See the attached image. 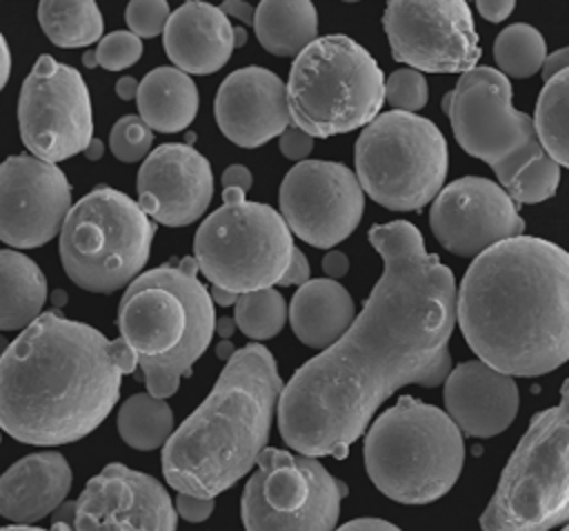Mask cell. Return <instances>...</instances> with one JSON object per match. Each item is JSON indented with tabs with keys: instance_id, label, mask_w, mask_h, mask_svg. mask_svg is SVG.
Instances as JSON below:
<instances>
[{
	"instance_id": "cell-44",
	"label": "cell",
	"mask_w": 569,
	"mask_h": 531,
	"mask_svg": "<svg viewBox=\"0 0 569 531\" xmlns=\"http://www.w3.org/2000/svg\"><path fill=\"white\" fill-rule=\"evenodd\" d=\"M565 69H569V47H560V49L547 53L540 73H542V80L547 82L549 78H553L556 73L565 71Z\"/></svg>"
},
{
	"instance_id": "cell-15",
	"label": "cell",
	"mask_w": 569,
	"mask_h": 531,
	"mask_svg": "<svg viewBox=\"0 0 569 531\" xmlns=\"http://www.w3.org/2000/svg\"><path fill=\"white\" fill-rule=\"evenodd\" d=\"M382 27L393 60L427 73H465L482 56L467 0H389Z\"/></svg>"
},
{
	"instance_id": "cell-41",
	"label": "cell",
	"mask_w": 569,
	"mask_h": 531,
	"mask_svg": "<svg viewBox=\"0 0 569 531\" xmlns=\"http://www.w3.org/2000/svg\"><path fill=\"white\" fill-rule=\"evenodd\" d=\"M309 280V262H307V258H305V253L296 247L293 249V253H291V260H289V267H287V271H284V275H282V280L278 282V284H282V287H291V284H305Z\"/></svg>"
},
{
	"instance_id": "cell-47",
	"label": "cell",
	"mask_w": 569,
	"mask_h": 531,
	"mask_svg": "<svg viewBox=\"0 0 569 531\" xmlns=\"http://www.w3.org/2000/svg\"><path fill=\"white\" fill-rule=\"evenodd\" d=\"M220 9L224 11L227 18H236V20H240L244 24H253L256 9L249 2H244V0H224L220 4Z\"/></svg>"
},
{
	"instance_id": "cell-50",
	"label": "cell",
	"mask_w": 569,
	"mask_h": 531,
	"mask_svg": "<svg viewBox=\"0 0 569 531\" xmlns=\"http://www.w3.org/2000/svg\"><path fill=\"white\" fill-rule=\"evenodd\" d=\"M209 295H211V300H213L216 304H220V307L236 304V302H238V298H240V293L229 291V289H222V287H216V284L209 289Z\"/></svg>"
},
{
	"instance_id": "cell-4",
	"label": "cell",
	"mask_w": 569,
	"mask_h": 531,
	"mask_svg": "<svg viewBox=\"0 0 569 531\" xmlns=\"http://www.w3.org/2000/svg\"><path fill=\"white\" fill-rule=\"evenodd\" d=\"M276 358L258 342L242 347L211 393L162 447V473L178 493L216 498L258 464L282 393Z\"/></svg>"
},
{
	"instance_id": "cell-57",
	"label": "cell",
	"mask_w": 569,
	"mask_h": 531,
	"mask_svg": "<svg viewBox=\"0 0 569 531\" xmlns=\"http://www.w3.org/2000/svg\"><path fill=\"white\" fill-rule=\"evenodd\" d=\"M7 347H9V342H7V340L0 335V355L7 351Z\"/></svg>"
},
{
	"instance_id": "cell-35",
	"label": "cell",
	"mask_w": 569,
	"mask_h": 531,
	"mask_svg": "<svg viewBox=\"0 0 569 531\" xmlns=\"http://www.w3.org/2000/svg\"><path fill=\"white\" fill-rule=\"evenodd\" d=\"M385 100L396 111H420L429 100V84L422 71L413 67H402L385 78Z\"/></svg>"
},
{
	"instance_id": "cell-24",
	"label": "cell",
	"mask_w": 569,
	"mask_h": 531,
	"mask_svg": "<svg viewBox=\"0 0 569 531\" xmlns=\"http://www.w3.org/2000/svg\"><path fill=\"white\" fill-rule=\"evenodd\" d=\"M71 489V469L56 451L31 453L0 475V515L31 524L51 515Z\"/></svg>"
},
{
	"instance_id": "cell-3",
	"label": "cell",
	"mask_w": 569,
	"mask_h": 531,
	"mask_svg": "<svg viewBox=\"0 0 569 531\" xmlns=\"http://www.w3.org/2000/svg\"><path fill=\"white\" fill-rule=\"evenodd\" d=\"M471 351L507 375H542L569 360V253L533 236L473 258L456 295Z\"/></svg>"
},
{
	"instance_id": "cell-9",
	"label": "cell",
	"mask_w": 569,
	"mask_h": 531,
	"mask_svg": "<svg viewBox=\"0 0 569 531\" xmlns=\"http://www.w3.org/2000/svg\"><path fill=\"white\" fill-rule=\"evenodd\" d=\"M569 524V378L560 402L536 413L480 515L482 531H549Z\"/></svg>"
},
{
	"instance_id": "cell-53",
	"label": "cell",
	"mask_w": 569,
	"mask_h": 531,
	"mask_svg": "<svg viewBox=\"0 0 569 531\" xmlns=\"http://www.w3.org/2000/svg\"><path fill=\"white\" fill-rule=\"evenodd\" d=\"M233 353H236V351H233V347H231V342H229V340H222V342L218 344V358L229 360Z\"/></svg>"
},
{
	"instance_id": "cell-18",
	"label": "cell",
	"mask_w": 569,
	"mask_h": 531,
	"mask_svg": "<svg viewBox=\"0 0 569 531\" xmlns=\"http://www.w3.org/2000/svg\"><path fill=\"white\" fill-rule=\"evenodd\" d=\"M429 222L436 240L460 258H476L525 231L518 202L498 182L480 176H465L440 189Z\"/></svg>"
},
{
	"instance_id": "cell-16",
	"label": "cell",
	"mask_w": 569,
	"mask_h": 531,
	"mask_svg": "<svg viewBox=\"0 0 569 531\" xmlns=\"http://www.w3.org/2000/svg\"><path fill=\"white\" fill-rule=\"evenodd\" d=\"M365 191L358 176L329 160L296 162L280 184V216L291 233L318 249H331L360 224Z\"/></svg>"
},
{
	"instance_id": "cell-7",
	"label": "cell",
	"mask_w": 569,
	"mask_h": 531,
	"mask_svg": "<svg viewBox=\"0 0 569 531\" xmlns=\"http://www.w3.org/2000/svg\"><path fill=\"white\" fill-rule=\"evenodd\" d=\"M362 455L378 491L402 504H427L456 484L465 442L449 413L402 395L367 429Z\"/></svg>"
},
{
	"instance_id": "cell-19",
	"label": "cell",
	"mask_w": 569,
	"mask_h": 531,
	"mask_svg": "<svg viewBox=\"0 0 569 531\" xmlns=\"http://www.w3.org/2000/svg\"><path fill=\"white\" fill-rule=\"evenodd\" d=\"M176 522L167 489L120 462L93 475L76 500V531H176Z\"/></svg>"
},
{
	"instance_id": "cell-28",
	"label": "cell",
	"mask_w": 569,
	"mask_h": 531,
	"mask_svg": "<svg viewBox=\"0 0 569 531\" xmlns=\"http://www.w3.org/2000/svg\"><path fill=\"white\" fill-rule=\"evenodd\" d=\"M253 31L264 51L298 56L318 36V13L311 0H260Z\"/></svg>"
},
{
	"instance_id": "cell-20",
	"label": "cell",
	"mask_w": 569,
	"mask_h": 531,
	"mask_svg": "<svg viewBox=\"0 0 569 531\" xmlns=\"http://www.w3.org/2000/svg\"><path fill=\"white\" fill-rule=\"evenodd\" d=\"M138 204L160 224L187 227L202 218L213 198L209 160L191 144H160L138 171Z\"/></svg>"
},
{
	"instance_id": "cell-37",
	"label": "cell",
	"mask_w": 569,
	"mask_h": 531,
	"mask_svg": "<svg viewBox=\"0 0 569 531\" xmlns=\"http://www.w3.org/2000/svg\"><path fill=\"white\" fill-rule=\"evenodd\" d=\"M169 2L167 0H129L124 20L129 31L138 38H156L164 31L169 20Z\"/></svg>"
},
{
	"instance_id": "cell-6",
	"label": "cell",
	"mask_w": 569,
	"mask_h": 531,
	"mask_svg": "<svg viewBox=\"0 0 569 531\" xmlns=\"http://www.w3.org/2000/svg\"><path fill=\"white\" fill-rule=\"evenodd\" d=\"M442 111L456 142L487 162L518 204L556 193L560 164L542 149L533 118L511 104V82L502 71L476 64L460 73L456 89L442 98Z\"/></svg>"
},
{
	"instance_id": "cell-54",
	"label": "cell",
	"mask_w": 569,
	"mask_h": 531,
	"mask_svg": "<svg viewBox=\"0 0 569 531\" xmlns=\"http://www.w3.org/2000/svg\"><path fill=\"white\" fill-rule=\"evenodd\" d=\"M244 42H247V33H244V29L233 27V47L238 49V47H242Z\"/></svg>"
},
{
	"instance_id": "cell-5",
	"label": "cell",
	"mask_w": 569,
	"mask_h": 531,
	"mask_svg": "<svg viewBox=\"0 0 569 531\" xmlns=\"http://www.w3.org/2000/svg\"><path fill=\"white\" fill-rule=\"evenodd\" d=\"M196 258L140 273L118 307L120 338L136 351L147 391L169 398L204 353L216 331L209 289L196 278Z\"/></svg>"
},
{
	"instance_id": "cell-27",
	"label": "cell",
	"mask_w": 569,
	"mask_h": 531,
	"mask_svg": "<svg viewBox=\"0 0 569 531\" xmlns=\"http://www.w3.org/2000/svg\"><path fill=\"white\" fill-rule=\"evenodd\" d=\"M47 278L20 251L0 249V331L27 329L44 309Z\"/></svg>"
},
{
	"instance_id": "cell-29",
	"label": "cell",
	"mask_w": 569,
	"mask_h": 531,
	"mask_svg": "<svg viewBox=\"0 0 569 531\" xmlns=\"http://www.w3.org/2000/svg\"><path fill=\"white\" fill-rule=\"evenodd\" d=\"M38 22L44 36L62 49L89 47L102 38L104 29L96 0H40Z\"/></svg>"
},
{
	"instance_id": "cell-1",
	"label": "cell",
	"mask_w": 569,
	"mask_h": 531,
	"mask_svg": "<svg viewBox=\"0 0 569 531\" xmlns=\"http://www.w3.org/2000/svg\"><path fill=\"white\" fill-rule=\"evenodd\" d=\"M369 242L385 267L362 311L280 393V435L302 455L347 458L393 391L438 387L451 371L458 295L451 269L407 220L373 224Z\"/></svg>"
},
{
	"instance_id": "cell-8",
	"label": "cell",
	"mask_w": 569,
	"mask_h": 531,
	"mask_svg": "<svg viewBox=\"0 0 569 531\" xmlns=\"http://www.w3.org/2000/svg\"><path fill=\"white\" fill-rule=\"evenodd\" d=\"M385 102V76L373 56L342 33L307 44L289 69L287 104L291 124L313 138L367 127Z\"/></svg>"
},
{
	"instance_id": "cell-10",
	"label": "cell",
	"mask_w": 569,
	"mask_h": 531,
	"mask_svg": "<svg viewBox=\"0 0 569 531\" xmlns=\"http://www.w3.org/2000/svg\"><path fill=\"white\" fill-rule=\"evenodd\" d=\"M153 233L156 224L133 198L93 189L69 209L58 233L64 273L91 293L129 287L149 260Z\"/></svg>"
},
{
	"instance_id": "cell-49",
	"label": "cell",
	"mask_w": 569,
	"mask_h": 531,
	"mask_svg": "<svg viewBox=\"0 0 569 531\" xmlns=\"http://www.w3.org/2000/svg\"><path fill=\"white\" fill-rule=\"evenodd\" d=\"M138 87H140V82H138L136 78L122 76V78H118V82H116V93H118L120 100H133V98L138 96Z\"/></svg>"
},
{
	"instance_id": "cell-39",
	"label": "cell",
	"mask_w": 569,
	"mask_h": 531,
	"mask_svg": "<svg viewBox=\"0 0 569 531\" xmlns=\"http://www.w3.org/2000/svg\"><path fill=\"white\" fill-rule=\"evenodd\" d=\"M216 509L213 498H198L191 493H178L176 498V511L187 522H204Z\"/></svg>"
},
{
	"instance_id": "cell-56",
	"label": "cell",
	"mask_w": 569,
	"mask_h": 531,
	"mask_svg": "<svg viewBox=\"0 0 569 531\" xmlns=\"http://www.w3.org/2000/svg\"><path fill=\"white\" fill-rule=\"evenodd\" d=\"M64 300H67V295L60 293V291H56V304H64Z\"/></svg>"
},
{
	"instance_id": "cell-42",
	"label": "cell",
	"mask_w": 569,
	"mask_h": 531,
	"mask_svg": "<svg viewBox=\"0 0 569 531\" xmlns=\"http://www.w3.org/2000/svg\"><path fill=\"white\" fill-rule=\"evenodd\" d=\"M478 13L489 22H502L511 16L516 0H473Z\"/></svg>"
},
{
	"instance_id": "cell-38",
	"label": "cell",
	"mask_w": 569,
	"mask_h": 531,
	"mask_svg": "<svg viewBox=\"0 0 569 531\" xmlns=\"http://www.w3.org/2000/svg\"><path fill=\"white\" fill-rule=\"evenodd\" d=\"M278 147H280V153H282L284 158L302 162V160L309 158V153H311V149H313V136H309L307 131H302V129L296 127V124H289V127L280 133Z\"/></svg>"
},
{
	"instance_id": "cell-40",
	"label": "cell",
	"mask_w": 569,
	"mask_h": 531,
	"mask_svg": "<svg viewBox=\"0 0 569 531\" xmlns=\"http://www.w3.org/2000/svg\"><path fill=\"white\" fill-rule=\"evenodd\" d=\"M53 522L51 529H40V527H31V524H9V527H0V531H76V502H62L56 511H53Z\"/></svg>"
},
{
	"instance_id": "cell-12",
	"label": "cell",
	"mask_w": 569,
	"mask_h": 531,
	"mask_svg": "<svg viewBox=\"0 0 569 531\" xmlns=\"http://www.w3.org/2000/svg\"><path fill=\"white\" fill-rule=\"evenodd\" d=\"M296 244L284 218L262 202H222L196 231L193 258L204 278L249 293L278 284Z\"/></svg>"
},
{
	"instance_id": "cell-30",
	"label": "cell",
	"mask_w": 569,
	"mask_h": 531,
	"mask_svg": "<svg viewBox=\"0 0 569 531\" xmlns=\"http://www.w3.org/2000/svg\"><path fill=\"white\" fill-rule=\"evenodd\" d=\"M118 431L120 438L138 449V451H153L164 447L171 438L173 429V413L164 398H156L151 393H136L118 411Z\"/></svg>"
},
{
	"instance_id": "cell-23",
	"label": "cell",
	"mask_w": 569,
	"mask_h": 531,
	"mask_svg": "<svg viewBox=\"0 0 569 531\" xmlns=\"http://www.w3.org/2000/svg\"><path fill=\"white\" fill-rule=\"evenodd\" d=\"M162 42L173 67L196 76L220 71L236 49L233 27L224 11L202 0H187L171 11Z\"/></svg>"
},
{
	"instance_id": "cell-22",
	"label": "cell",
	"mask_w": 569,
	"mask_h": 531,
	"mask_svg": "<svg viewBox=\"0 0 569 531\" xmlns=\"http://www.w3.org/2000/svg\"><path fill=\"white\" fill-rule=\"evenodd\" d=\"M445 407L462 433L491 438L502 433L518 413V387L482 360H469L449 371L445 380Z\"/></svg>"
},
{
	"instance_id": "cell-11",
	"label": "cell",
	"mask_w": 569,
	"mask_h": 531,
	"mask_svg": "<svg viewBox=\"0 0 569 531\" xmlns=\"http://www.w3.org/2000/svg\"><path fill=\"white\" fill-rule=\"evenodd\" d=\"M362 191L391 211H418L447 178L449 151L440 129L409 111H387L362 127L356 149Z\"/></svg>"
},
{
	"instance_id": "cell-48",
	"label": "cell",
	"mask_w": 569,
	"mask_h": 531,
	"mask_svg": "<svg viewBox=\"0 0 569 531\" xmlns=\"http://www.w3.org/2000/svg\"><path fill=\"white\" fill-rule=\"evenodd\" d=\"M9 76H11V51L4 36L0 33V91L4 89Z\"/></svg>"
},
{
	"instance_id": "cell-55",
	"label": "cell",
	"mask_w": 569,
	"mask_h": 531,
	"mask_svg": "<svg viewBox=\"0 0 569 531\" xmlns=\"http://www.w3.org/2000/svg\"><path fill=\"white\" fill-rule=\"evenodd\" d=\"M82 62H84V67H89V69L98 67V56H96V51H84Z\"/></svg>"
},
{
	"instance_id": "cell-21",
	"label": "cell",
	"mask_w": 569,
	"mask_h": 531,
	"mask_svg": "<svg viewBox=\"0 0 569 531\" xmlns=\"http://www.w3.org/2000/svg\"><path fill=\"white\" fill-rule=\"evenodd\" d=\"M216 122L227 140L238 147H262L289 124L287 84L264 67L231 71L218 87Z\"/></svg>"
},
{
	"instance_id": "cell-33",
	"label": "cell",
	"mask_w": 569,
	"mask_h": 531,
	"mask_svg": "<svg viewBox=\"0 0 569 531\" xmlns=\"http://www.w3.org/2000/svg\"><path fill=\"white\" fill-rule=\"evenodd\" d=\"M284 298L273 289H258L240 293L236 302V324L251 340H269L282 331L287 320Z\"/></svg>"
},
{
	"instance_id": "cell-58",
	"label": "cell",
	"mask_w": 569,
	"mask_h": 531,
	"mask_svg": "<svg viewBox=\"0 0 569 531\" xmlns=\"http://www.w3.org/2000/svg\"><path fill=\"white\" fill-rule=\"evenodd\" d=\"M342 2H360V0H342Z\"/></svg>"
},
{
	"instance_id": "cell-25",
	"label": "cell",
	"mask_w": 569,
	"mask_h": 531,
	"mask_svg": "<svg viewBox=\"0 0 569 531\" xmlns=\"http://www.w3.org/2000/svg\"><path fill=\"white\" fill-rule=\"evenodd\" d=\"M356 307L349 291L331 278H313L298 287L289 304L296 338L311 349H327L351 327Z\"/></svg>"
},
{
	"instance_id": "cell-45",
	"label": "cell",
	"mask_w": 569,
	"mask_h": 531,
	"mask_svg": "<svg viewBox=\"0 0 569 531\" xmlns=\"http://www.w3.org/2000/svg\"><path fill=\"white\" fill-rule=\"evenodd\" d=\"M333 531H402V529H398L396 524L380 520V518H356Z\"/></svg>"
},
{
	"instance_id": "cell-2",
	"label": "cell",
	"mask_w": 569,
	"mask_h": 531,
	"mask_svg": "<svg viewBox=\"0 0 569 531\" xmlns=\"http://www.w3.org/2000/svg\"><path fill=\"white\" fill-rule=\"evenodd\" d=\"M136 367L122 338L44 311L0 355V429L36 447L76 442L104 422Z\"/></svg>"
},
{
	"instance_id": "cell-32",
	"label": "cell",
	"mask_w": 569,
	"mask_h": 531,
	"mask_svg": "<svg viewBox=\"0 0 569 531\" xmlns=\"http://www.w3.org/2000/svg\"><path fill=\"white\" fill-rule=\"evenodd\" d=\"M493 58L507 78H529L542 69L547 44L538 29L516 22L498 33L493 42Z\"/></svg>"
},
{
	"instance_id": "cell-36",
	"label": "cell",
	"mask_w": 569,
	"mask_h": 531,
	"mask_svg": "<svg viewBox=\"0 0 569 531\" xmlns=\"http://www.w3.org/2000/svg\"><path fill=\"white\" fill-rule=\"evenodd\" d=\"M96 56L102 69L124 71L140 60L142 40L133 31H111L100 38Z\"/></svg>"
},
{
	"instance_id": "cell-14",
	"label": "cell",
	"mask_w": 569,
	"mask_h": 531,
	"mask_svg": "<svg viewBox=\"0 0 569 531\" xmlns=\"http://www.w3.org/2000/svg\"><path fill=\"white\" fill-rule=\"evenodd\" d=\"M18 127L27 151L47 162L67 160L93 138V113L78 69L40 56L22 82Z\"/></svg>"
},
{
	"instance_id": "cell-52",
	"label": "cell",
	"mask_w": 569,
	"mask_h": 531,
	"mask_svg": "<svg viewBox=\"0 0 569 531\" xmlns=\"http://www.w3.org/2000/svg\"><path fill=\"white\" fill-rule=\"evenodd\" d=\"M82 153H84V158H87V160H100V158H102V153H104V144H102V140L91 138V142L87 144V149H84Z\"/></svg>"
},
{
	"instance_id": "cell-46",
	"label": "cell",
	"mask_w": 569,
	"mask_h": 531,
	"mask_svg": "<svg viewBox=\"0 0 569 531\" xmlns=\"http://www.w3.org/2000/svg\"><path fill=\"white\" fill-rule=\"evenodd\" d=\"M322 271L327 278L338 280L349 271V258L342 251H327L322 258Z\"/></svg>"
},
{
	"instance_id": "cell-43",
	"label": "cell",
	"mask_w": 569,
	"mask_h": 531,
	"mask_svg": "<svg viewBox=\"0 0 569 531\" xmlns=\"http://www.w3.org/2000/svg\"><path fill=\"white\" fill-rule=\"evenodd\" d=\"M253 184V176L251 171L244 167V164H229L224 171H222V187H238L242 189L244 193L251 189Z\"/></svg>"
},
{
	"instance_id": "cell-59",
	"label": "cell",
	"mask_w": 569,
	"mask_h": 531,
	"mask_svg": "<svg viewBox=\"0 0 569 531\" xmlns=\"http://www.w3.org/2000/svg\"><path fill=\"white\" fill-rule=\"evenodd\" d=\"M562 531H569V524H567V527H565V529H562Z\"/></svg>"
},
{
	"instance_id": "cell-31",
	"label": "cell",
	"mask_w": 569,
	"mask_h": 531,
	"mask_svg": "<svg viewBox=\"0 0 569 531\" xmlns=\"http://www.w3.org/2000/svg\"><path fill=\"white\" fill-rule=\"evenodd\" d=\"M533 122L547 156L569 169V69L545 82L536 102Z\"/></svg>"
},
{
	"instance_id": "cell-34",
	"label": "cell",
	"mask_w": 569,
	"mask_h": 531,
	"mask_svg": "<svg viewBox=\"0 0 569 531\" xmlns=\"http://www.w3.org/2000/svg\"><path fill=\"white\" fill-rule=\"evenodd\" d=\"M153 129L140 116H122L109 133L111 153L120 162H140L151 153Z\"/></svg>"
},
{
	"instance_id": "cell-51",
	"label": "cell",
	"mask_w": 569,
	"mask_h": 531,
	"mask_svg": "<svg viewBox=\"0 0 569 531\" xmlns=\"http://www.w3.org/2000/svg\"><path fill=\"white\" fill-rule=\"evenodd\" d=\"M238 329V324H236V320L233 318H222V320H216V331H218V335L222 338V340H229L231 338V333Z\"/></svg>"
},
{
	"instance_id": "cell-26",
	"label": "cell",
	"mask_w": 569,
	"mask_h": 531,
	"mask_svg": "<svg viewBox=\"0 0 569 531\" xmlns=\"http://www.w3.org/2000/svg\"><path fill=\"white\" fill-rule=\"evenodd\" d=\"M140 118L160 133L184 131L198 113V89L189 73L178 67L149 71L138 87Z\"/></svg>"
},
{
	"instance_id": "cell-13",
	"label": "cell",
	"mask_w": 569,
	"mask_h": 531,
	"mask_svg": "<svg viewBox=\"0 0 569 531\" xmlns=\"http://www.w3.org/2000/svg\"><path fill=\"white\" fill-rule=\"evenodd\" d=\"M345 493L316 458L267 447L242 491L244 531H333Z\"/></svg>"
},
{
	"instance_id": "cell-17",
	"label": "cell",
	"mask_w": 569,
	"mask_h": 531,
	"mask_svg": "<svg viewBox=\"0 0 569 531\" xmlns=\"http://www.w3.org/2000/svg\"><path fill=\"white\" fill-rule=\"evenodd\" d=\"M71 207V187L56 162L18 153L0 164V240L4 244L42 247L60 233Z\"/></svg>"
}]
</instances>
